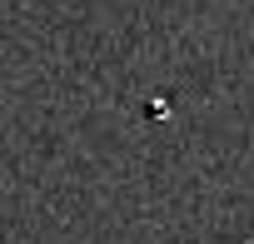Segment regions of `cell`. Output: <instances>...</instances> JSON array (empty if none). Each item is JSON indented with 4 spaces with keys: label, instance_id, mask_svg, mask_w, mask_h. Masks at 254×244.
<instances>
[{
    "label": "cell",
    "instance_id": "cell-1",
    "mask_svg": "<svg viewBox=\"0 0 254 244\" xmlns=\"http://www.w3.org/2000/svg\"><path fill=\"white\" fill-rule=\"evenodd\" d=\"M145 115H150V120H165V115H170V100H150Z\"/></svg>",
    "mask_w": 254,
    "mask_h": 244
}]
</instances>
